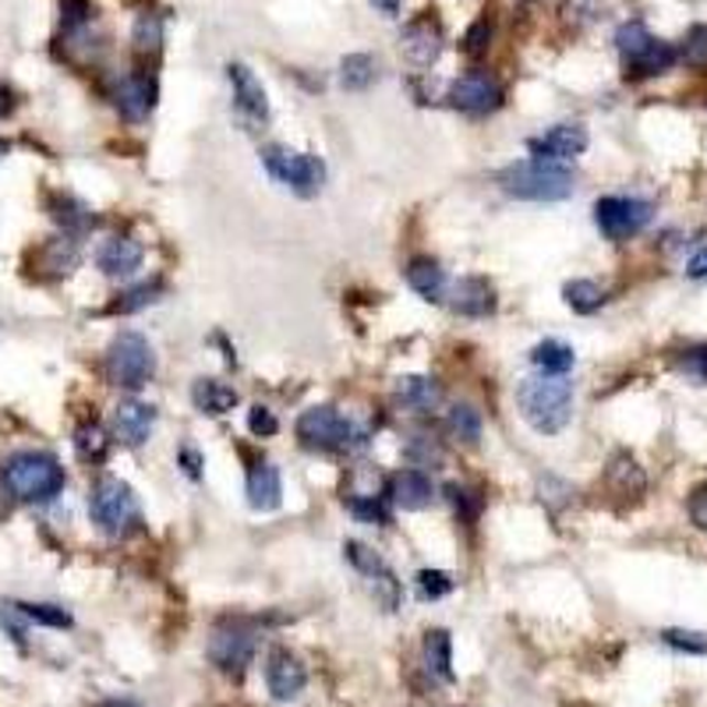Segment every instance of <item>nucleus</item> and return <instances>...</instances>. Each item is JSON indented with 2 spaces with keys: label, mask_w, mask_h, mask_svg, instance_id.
<instances>
[{
  "label": "nucleus",
  "mask_w": 707,
  "mask_h": 707,
  "mask_svg": "<svg viewBox=\"0 0 707 707\" xmlns=\"http://www.w3.org/2000/svg\"><path fill=\"white\" fill-rule=\"evenodd\" d=\"M516 407L537 435H559L574 417V382L534 376L516 385Z\"/></svg>",
  "instance_id": "obj_1"
},
{
  "label": "nucleus",
  "mask_w": 707,
  "mask_h": 707,
  "mask_svg": "<svg viewBox=\"0 0 707 707\" xmlns=\"http://www.w3.org/2000/svg\"><path fill=\"white\" fill-rule=\"evenodd\" d=\"M499 184L510 198L520 202H563L574 195L577 177L569 166L552 160H520L499 171Z\"/></svg>",
  "instance_id": "obj_2"
},
{
  "label": "nucleus",
  "mask_w": 707,
  "mask_h": 707,
  "mask_svg": "<svg viewBox=\"0 0 707 707\" xmlns=\"http://www.w3.org/2000/svg\"><path fill=\"white\" fill-rule=\"evenodd\" d=\"M4 485L19 502H50L64 492V467L54 453L25 449L4 464Z\"/></svg>",
  "instance_id": "obj_3"
},
{
  "label": "nucleus",
  "mask_w": 707,
  "mask_h": 707,
  "mask_svg": "<svg viewBox=\"0 0 707 707\" xmlns=\"http://www.w3.org/2000/svg\"><path fill=\"white\" fill-rule=\"evenodd\" d=\"M297 439L301 446L318 449V453H350L365 449L372 439V425H358V421L344 417L336 407L323 403V407H308L297 417Z\"/></svg>",
  "instance_id": "obj_4"
},
{
  "label": "nucleus",
  "mask_w": 707,
  "mask_h": 707,
  "mask_svg": "<svg viewBox=\"0 0 707 707\" xmlns=\"http://www.w3.org/2000/svg\"><path fill=\"white\" fill-rule=\"evenodd\" d=\"M89 513H93V524L110 537H128L142 527V510H139V499L131 492V485L113 475H104L93 485Z\"/></svg>",
  "instance_id": "obj_5"
},
{
  "label": "nucleus",
  "mask_w": 707,
  "mask_h": 707,
  "mask_svg": "<svg viewBox=\"0 0 707 707\" xmlns=\"http://www.w3.org/2000/svg\"><path fill=\"white\" fill-rule=\"evenodd\" d=\"M107 376L113 385H121L128 393H139L149 379L156 376V350L142 333L124 329L117 333L107 347Z\"/></svg>",
  "instance_id": "obj_6"
},
{
  "label": "nucleus",
  "mask_w": 707,
  "mask_h": 707,
  "mask_svg": "<svg viewBox=\"0 0 707 707\" xmlns=\"http://www.w3.org/2000/svg\"><path fill=\"white\" fill-rule=\"evenodd\" d=\"M262 166L269 177L280 181L283 188H291L301 198H315L326 184V163L312 153H294L287 145H265L262 149Z\"/></svg>",
  "instance_id": "obj_7"
},
{
  "label": "nucleus",
  "mask_w": 707,
  "mask_h": 707,
  "mask_svg": "<svg viewBox=\"0 0 707 707\" xmlns=\"http://www.w3.org/2000/svg\"><path fill=\"white\" fill-rule=\"evenodd\" d=\"M654 216V206L644 198H627V195H605L595 202V227L609 241H630L637 238Z\"/></svg>",
  "instance_id": "obj_8"
},
{
  "label": "nucleus",
  "mask_w": 707,
  "mask_h": 707,
  "mask_svg": "<svg viewBox=\"0 0 707 707\" xmlns=\"http://www.w3.org/2000/svg\"><path fill=\"white\" fill-rule=\"evenodd\" d=\"M206 654L220 672H230V676L244 672L251 665V659H255V630H251V622H244V619L216 622V630L206 644Z\"/></svg>",
  "instance_id": "obj_9"
},
{
  "label": "nucleus",
  "mask_w": 707,
  "mask_h": 707,
  "mask_svg": "<svg viewBox=\"0 0 707 707\" xmlns=\"http://www.w3.org/2000/svg\"><path fill=\"white\" fill-rule=\"evenodd\" d=\"M344 555H347V563L365 577L368 591H372V598L382 605V609L385 612H396L400 609V580H396V574L390 569V563H385L376 548H368L361 542H347Z\"/></svg>",
  "instance_id": "obj_10"
},
{
  "label": "nucleus",
  "mask_w": 707,
  "mask_h": 707,
  "mask_svg": "<svg viewBox=\"0 0 707 707\" xmlns=\"http://www.w3.org/2000/svg\"><path fill=\"white\" fill-rule=\"evenodd\" d=\"M449 107L453 110H460L467 117H488V113H496L502 107V99H507V93H502L499 86V78L496 75H488V72H467L460 75L457 81L449 86Z\"/></svg>",
  "instance_id": "obj_11"
},
{
  "label": "nucleus",
  "mask_w": 707,
  "mask_h": 707,
  "mask_svg": "<svg viewBox=\"0 0 707 707\" xmlns=\"http://www.w3.org/2000/svg\"><path fill=\"white\" fill-rule=\"evenodd\" d=\"M265 686L273 700H297L308 686V668L301 665L297 654H291L287 648H273L265 659Z\"/></svg>",
  "instance_id": "obj_12"
},
{
  "label": "nucleus",
  "mask_w": 707,
  "mask_h": 707,
  "mask_svg": "<svg viewBox=\"0 0 707 707\" xmlns=\"http://www.w3.org/2000/svg\"><path fill=\"white\" fill-rule=\"evenodd\" d=\"M156 96H160V86H156L153 75H128V78L117 81L113 107H117V113L124 117V121L139 124L156 110Z\"/></svg>",
  "instance_id": "obj_13"
},
{
  "label": "nucleus",
  "mask_w": 707,
  "mask_h": 707,
  "mask_svg": "<svg viewBox=\"0 0 707 707\" xmlns=\"http://www.w3.org/2000/svg\"><path fill=\"white\" fill-rule=\"evenodd\" d=\"M531 156L534 160H552V163H566L580 156L587 149V128L584 124H555L548 128L545 134H537V139L527 142Z\"/></svg>",
  "instance_id": "obj_14"
},
{
  "label": "nucleus",
  "mask_w": 707,
  "mask_h": 707,
  "mask_svg": "<svg viewBox=\"0 0 707 707\" xmlns=\"http://www.w3.org/2000/svg\"><path fill=\"white\" fill-rule=\"evenodd\" d=\"M227 78H230L233 107H238V113L248 117V121H255V124H265L269 121V99H265V89L255 78V72H251L248 64H230Z\"/></svg>",
  "instance_id": "obj_15"
},
{
  "label": "nucleus",
  "mask_w": 707,
  "mask_h": 707,
  "mask_svg": "<svg viewBox=\"0 0 707 707\" xmlns=\"http://www.w3.org/2000/svg\"><path fill=\"white\" fill-rule=\"evenodd\" d=\"M446 301L457 315L485 318L488 312H496V287L485 276H464L457 283H449Z\"/></svg>",
  "instance_id": "obj_16"
},
{
  "label": "nucleus",
  "mask_w": 707,
  "mask_h": 707,
  "mask_svg": "<svg viewBox=\"0 0 707 707\" xmlns=\"http://www.w3.org/2000/svg\"><path fill=\"white\" fill-rule=\"evenodd\" d=\"M156 428V407L142 400H121L113 411V432L124 446H142Z\"/></svg>",
  "instance_id": "obj_17"
},
{
  "label": "nucleus",
  "mask_w": 707,
  "mask_h": 707,
  "mask_svg": "<svg viewBox=\"0 0 707 707\" xmlns=\"http://www.w3.org/2000/svg\"><path fill=\"white\" fill-rule=\"evenodd\" d=\"M283 502V478L269 460H255L248 470V507L259 513H273Z\"/></svg>",
  "instance_id": "obj_18"
},
{
  "label": "nucleus",
  "mask_w": 707,
  "mask_h": 707,
  "mask_svg": "<svg viewBox=\"0 0 707 707\" xmlns=\"http://www.w3.org/2000/svg\"><path fill=\"white\" fill-rule=\"evenodd\" d=\"M142 259H145V248L134 238H110V241H104V248L96 251V265L113 280L139 273Z\"/></svg>",
  "instance_id": "obj_19"
},
{
  "label": "nucleus",
  "mask_w": 707,
  "mask_h": 707,
  "mask_svg": "<svg viewBox=\"0 0 707 707\" xmlns=\"http://www.w3.org/2000/svg\"><path fill=\"white\" fill-rule=\"evenodd\" d=\"M390 499L400 510H425L435 499V485L425 470H396L390 478Z\"/></svg>",
  "instance_id": "obj_20"
},
{
  "label": "nucleus",
  "mask_w": 707,
  "mask_h": 707,
  "mask_svg": "<svg viewBox=\"0 0 707 707\" xmlns=\"http://www.w3.org/2000/svg\"><path fill=\"white\" fill-rule=\"evenodd\" d=\"M400 43H403V54H407L414 64H432L443 54V29L435 19H414L407 29H403Z\"/></svg>",
  "instance_id": "obj_21"
},
{
  "label": "nucleus",
  "mask_w": 707,
  "mask_h": 707,
  "mask_svg": "<svg viewBox=\"0 0 707 707\" xmlns=\"http://www.w3.org/2000/svg\"><path fill=\"white\" fill-rule=\"evenodd\" d=\"M396 403L411 414H432L443 403V385L428 376H407L396 382Z\"/></svg>",
  "instance_id": "obj_22"
},
{
  "label": "nucleus",
  "mask_w": 707,
  "mask_h": 707,
  "mask_svg": "<svg viewBox=\"0 0 707 707\" xmlns=\"http://www.w3.org/2000/svg\"><path fill=\"white\" fill-rule=\"evenodd\" d=\"M407 283H411V291L421 294L425 301H446V291H449L446 269L428 255L407 262Z\"/></svg>",
  "instance_id": "obj_23"
},
{
  "label": "nucleus",
  "mask_w": 707,
  "mask_h": 707,
  "mask_svg": "<svg viewBox=\"0 0 707 707\" xmlns=\"http://www.w3.org/2000/svg\"><path fill=\"white\" fill-rule=\"evenodd\" d=\"M192 403H195V411L209 414V417H220V414L238 407V390L220 382V379H198L192 385Z\"/></svg>",
  "instance_id": "obj_24"
},
{
  "label": "nucleus",
  "mask_w": 707,
  "mask_h": 707,
  "mask_svg": "<svg viewBox=\"0 0 707 707\" xmlns=\"http://www.w3.org/2000/svg\"><path fill=\"white\" fill-rule=\"evenodd\" d=\"M605 485H609L612 492L622 496V499H637V496H644L648 478H644L641 464H637L630 453H619V457L609 464V470H605Z\"/></svg>",
  "instance_id": "obj_25"
},
{
  "label": "nucleus",
  "mask_w": 707,
  "mask_h": 707,
  "mask_svg": "<svg viewBox=\"0 0 707 707\" xmlns=\"http://www.w3.org/2000/svg\"><path fill=\"white\" fill-rule=\"evenodd\" d=\"M531 365L537 368L542 376H552V379H566L569 368L577 365V354L574 347H566L563 340H545L531 350Z\"/></svg>",
  "instance_id": "obj_26"
},
{
  "label": "nucleus",
  "mask_w": 707,
  "mask_h": 707,
  "mask_svg": "<svg viewBox=\"0 0 707 707\" xmlns=\"http://www.w3.org/2000/svg\"><path fill=\"white\" fill-rule=\"evenodd\" d=\"M425 665L435 679L453 683V641L446 630H428L425 633Z\"/></svg>",
  "instance_id": "obj_27"
},
{
  "label": "nucleus",
  "mask_w": 707,
  "mask_h": 707,
  "mask_svg": "<svg viewBox=\"0 0 707 707\" xmlns=\"http://www.w3.org/2000/svg\"><path fill=\"white\" fill-rule=\"evenodd\" d=\"M376 78H379L376 57H368V54H350V57H344V64H340V86H344L347 93H365Z\"/></svg>",
  "instance_id": "obj_28"
},
{
  "label": "nucleus",
  "mask_w": 707,
  "mask_h": 707,
  "mask_svg": "<svg viewBox=\"0 0 707 707\" xmlns=\"http://www.w3.org/2000/svg\"><path fill=\"white\" fill-rule=\"evenodd\" d=\"M563 297L577 315H595V312H601L605 301H609V294H605L595 280H569L563 287Z\"/></svg>",
  "instance_id": "obj_29"
},
{
  "label": "nucleus",
  "mask_w": 707,
  "mask_h": 707,
  "mask_svg": "<svg viewBox=\"0 0 707 707\" xmlns=\"http://www.w3.org/2000/svg\"><path fill=\"white\" fill-rule=\"evenodd\" d=\"M131 43H134V54L139 57H156L163 50V19L153 11L139 14V22L131 29Z\"/></svg>",
  "instance_id": "obj_30"
},
{
  "label": "nucleus",
  "mask_w": 707,
  "mask_h": 707,
  "mask_svg": "<svg viewBox=\"0 0 707 707\" xmlns=\"http://www.w3.org/2000/svg\"><path fill=\"white\" fill-rule=\"evenodd\" d=\"M11 609L19 612L25 622H40V627H50V630H67V627H72V612L61 609V605H46V601H14Z\"/></svg>",
  "instance_id": "obj_31"
},
{
  "label": "nucleus",
  "mask_w": 707,
  "mask_h": 707,
  "mask_svg": "<svg viewBox=\"0 0 707 707\" xmlns=\"http://www.w3.org/2000/svg\"><path fill=\"white\" fill-rule=\"evenodd\" d=\"M54 220L67 230V233H81V230H89L96 224V216L89 213L86 202H78L72 195H61L54 202Z\"/></svg>",
  "instance_id": "obj_32"
},
{
  "label": "nucleus",
  "mask_w": 707,
  "mask_h": 707,
  "mask_svg": "<svg viewBox=\"0 0 707 707\" xmlns=\"http://www.w3.org/2000/svg\"><path fill=\"white\" fill-rule=\"evenodd\" d=\"M75 453H78L81 460H89V464L107 460L110 439H107L104 425H96V421H89V425H81V428L75 432Z\"/></svg>",
  "instance_id": "obj_33"
},
{
  "label": "nucleus",
  "mask_w": 707,
  "mask_h": 707,
  "mask_svg": "<svg viewBox=\"0 0 707 707\" xmlns=\"http://www.w3.org/2000/svg\"><path fill=\"white\" fill-rule=\"evenodd\" d=\"M43 265L50 269L54 276H67L72 269L78 265V248L72 238H54V241H46L43 248Z\"/></svg>",
  "instance_id": "obj_34"
},
{
  "label": "nucleus",
  "mask_w": 707,
  "mask_h": 707,
  "mask_svg": "<svg viewBox=\"0 0 707 707\" xmlns=\"http://www.w3.org/2000/svg\"><path fill=\"white\" fill-rule=\"evenodd\" d=\"M446 428L464 443H478L481 439V414L470 407V403H457V407H449V414H446Z\"/></svg>",
  "instance_id": "obj_35"
},
{
  "label": "nucleus",
  "mask_w": 707,
  "mask_h": 707,
  "mask_svg": "<svg viewBox=\"0 0 707 707\" xmlns=\"http://www.w3.org/2000/svg\"><path fill=\"white\" fill-rule=\"evenodd\" d=\"M160 294H163V280L139 283V287H131L128 294H121V301H113V312H121V315L142 312V308H149V305H156Z\"/></svg>",
  "instance_id": "obj_36"
},
{
  "label": "nucleus",
  "mask_w": 707,
  "mask_h": 707,
  "mask_svg": "<svg viewBox=\"0 0 707 707\" xmlns=\"http://www.w3.org/2000/svg\"><path fill=\"white\" fill-rule=\"evenodd\" d=\"M403 457L417 467H439L446 453L439 443H435V435H414V439L407 443V449H403Z\"/></svg>",
  "instance_id": "obj_37"
},
{
  "label": "nucleus",
  "mask_w": 707,
  "mask_h": 707,
  "mask_svg": "<svg viewBox=\"0 0 707 707\" xmlns=\"http://www.w3.org/2000/svg\"><path fill=\"white\" fill-rule=\"evenodd\" d=\"M350 513L361 520V524H390V507H385V496H368V499H347Z\"/></svg>",
  "instance_id": "obj_38"
},
{
  "label": "nucleus",
  "mask_w": 707,
  "mask_h": 707,
  "mask_svg": "<svg viewBox=\"0 0 707 707\" xmlns=\"http://www.w3.org/2000/svg\"><path fill=\"white\" fill-rule=\"evenodd\" d=\"M417 591L425 601H439L453 591V577L446 569H421L417 574Z\"/></svg>",
  "instance_id": "obj_39"
},
{
  "label": "nucleus",
  "mask_w": 707,
  "mask_h": 707,
  "mask_svg": "<svg viewBox=\"0 0 707 707\" xmlns=\"http://www.w3.org/2000/svg\"><path fill=\"white\" fill-rule=\"evenodd\" d=\"M488 46H492V22L488 19H478L475 25H470L467 32H464V43H460V50L467 57H485L488 54Z\"/></svg>",
  "instance_id": "obj_40"
},
{
  "label": "nucleus",
  "mask_w": 707,
  "mask_h": 707,
  "mask_svg": "<svg viewBox=\"0 0 707 707\" xmlns=\"http://www.w3.org/2000/svg\"><path fill=\"white\" fill-rule=\"evenodd\" d=\"M679 57H683L689 67H707V25H694V29L686 32Z\"/></svg>",
  "instance_id": "obj_41"
},
{
  "label": "nucleus",
  "mask_w": 707,
  "mask_h": 707,
  "mask_svg": "<svg viewBox=\"0 0 707 707\" xmlns=\"http://www.w3.org/2000/svg\"><path fill=\"white\" fill-rule=\"evenodd\" d=\"M679 372H683L689 382H707V344L686 347V350L679 354Z\"/></svg>",
  "instance_id": "obj_42"
},
{
  "label": "nucleus",
  "mask_w": 707,
  "mask_h": 707,
  "mask_svg": "<svg viewBox=\"0 0 707 707\" xmlns=\"http://www.w3.org/2000/svg\"><path fill=\"white\" fill-rule=\"evenodd\" d=\"M662 641H665L668 648L683 651V654H707V637L689 633V630H665Z\"/></svg>",
  "instance_id": "obj_43"
},
{
  "label": "nucleus",
  "mask_w": 707,
  "mask_h": 707,
  "mask_svg": "<svg viewBox=\"0 0 707 707\" xmlns=\"http://www.w3.org/2000/svg\"><path fill=\"white\" fill-rule=\"evenodd\" d=\"M446 496L453 502V510H457L464 520H475L481 513V496L478 492H467L460 485H446Z\"/></svg>",
  "instance_id": "obj_44"
},
{
  "label": "nucleus",
  "mask_w": 707,
  "mask_h": 707,
  "mask_svg": "<svg viewBox=\"0 0 707 707\" xmlns=\"http://www.w3.org/2000/svg\"><path fill=\"white\" fill-rule=\"evenodd\" d=\"M248 428H251V435H259V439H269V435H276L280 432V421H276V414L269 411V407H251L248 411Z\"/></svg>",
  "instance_id": "obj_45"
},
{
  "label": "nucleus",
  "mask_w": 707,
  "mask_h": 707,
  "mask_svg": "<svg viewBox=\"0 0 707 707\" xmlns=\"http://www.w3.org/2000/svg\"><path fill=\"white\" fill-rule=\"evenodd\" d=\"M61 11H64V25L67 29H81V25H89V19H93L89 0H61Z\"/></svg>",
  "instance_id": "obj_46"
},
{
  "label": "nucleus",
  "mask_w": 707,
  "mask_h": 707,
  "mask_svg": "<svg viewBox=\"0 0 707 707\" xmlns=\"http://www.w3.org/2000/svg\"><path fill=\"white\" fill-rule=\"evenodd\" d=\"M689 520H694V527L707 531V481L689 492Z\"/></svg>",
  "instance_id": "obj_47"
},
{
  "label": "nucleus",
  "mask_w": 707,
  "mask_h": 707,
  "mask_svg": "<svg viewBox=\"0 0 707 707\" xmlns=\"http://www.w3.org/2000/svg\"><path fill=\"white\" fill-rule=\"evenodd\" d=\"M177 464L184 467V475H188L192 481H198V478H202V453H198V449L184 446V449L177 453Z\"/></svg>",
  "instance_id": "obj_48"
},
{
  "label": "nucleus",
  "mask_w": 707,
  "mask_h": 707,
  "mask_svg": "<svg viewBox=\"0 0 707 707\" xmlns=\"http://www.w3.org/2000/svg\"><path fill=\"white\" fill-rule=\"evenodd\" d=\"M686 273L694 276V280H707V241L689 255V262H686Z\"/></svg>",
  "instance_id": "obj_49"
},
{
  "label": "nucleus",
  "mask_w": 707,
  "mask_h": 707,
  "mask_svg": "<svg viewBox=\"0 0 707 707\" xmlns=\"http://www.w3.org/2000/svg\"><path fill=\"white\" fill-rule=\"evenodd\" d=\"M372 8L382 14H396L400 11V0H372Z\"/></svg>",
  "instance_id": "obj_50"
},
{
  "label": "nucleus",
  "mask_w": 707,
  "mask_h": 707,
  "mask_svg": "<svg viewBox=\"0 0 707 707\" xmlns=\"http://www.w3.org/2000/svg\"><path fill=\"white\" fill-rule=\"evenodd\" d=\"M14 110V99H11V93L0 86V117H8Z\"/></svg>",
  "instance_id": "obj_51"
},
{
  "label": "nucleus",
  "mask_w": 707,
  "mask_h": 707,
  "mask_svg": "<svg viewBox=\"0 0 707 707\" xmlns=\"http://www.w3.org/2000/svg\"><path fill=\"white\" fill-rule=\"evenodd\" d=\"M99 707H139V704H134V700H124V697H121V700H107V704H99Z\"/></svg>",
  "instance_id": "obj_52"
}]
</instances>
